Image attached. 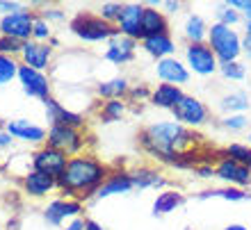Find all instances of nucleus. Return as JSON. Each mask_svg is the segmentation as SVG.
Returning <instances> with one entry per match:
<instances>
[{
    "label": "nucleus",
    "instance_id": "49530a36",
    "mask_svg": "<svg viewBox=\"0 0 251 230\" xmlns=\"http://www.w3.org/2000/svg\"><path fill=\"white\" fill-rule=\"evenodd\" d=\"M162 7H165L167 12H172V14H176L180 9V2L178 0H167V2H162Z\"/></svg>",
    "mask_w": 251,
    "mask_h": 230
},
{
    "label": "nucleus",
    "instance_id": "f704fd0d",
    "mask_svg": "<svg viewBox=\"0 0 251 230\" xmlns=\"http://www.w3.org/2000/svg\"><path fill=\"white\" fill-rule=\"evenodd\" d=\"M121 9H124L121 2H103V5L99 7V16L103 21H107V23L117 25V21H119V16H121Z\"/></svg>",
    "mask_w": 251,
    "mask_h": 230
},
{
    "label": "nucleus",
    "instance_id": "2eb2a0df",
    "mask_svg": "<svg viewBox=\"0 0 251 230\" xmlns=\"http://www.w3.org/2000/svg\"><path fill=\"white\" fill-rule=\"evenodd\" d=\"M55 48L50 44H37V41H25L23 44V53H21L19 62L23 66H30L34 71L46 73L53 64Z\"/></svg>",
    "mask_w": 251,
    "mask_h": 230
},
{
    "label": "nucleus",
    "instance_id": "4c0bfd02",
    "mask_svg": "<svg viewBox=\"0 0 251 230\" xmlns=\"http://www.w3.org/2000/svg\"><path fill=\"white\" fill-rule=\"evenodd\" d=\"M41 19H46L50 25L53 23H64L66 21V12L64 9H60V7H50V5H44V9L39 12Z\"/></svg>",
    "mask_w": 251,
    "mask_h": 230
},
{
    "label": "nucleus",
    "instance_id": "1a4fd4ad",
    "mask_svg": "<svg viewBox=\"0 0 251 230\" xmlns=\"http://www.w3.org/2000/svg\"><path fill=\"white\" fill-rule=\"evenodd\" d=\"M66 164H69V158L62 151H57V148H50L48 144L39 146L30 155V169L32 171L46 173V176H53V178H60L64 173Z\"/></svg>",
    "mask_w": 251,
    "mask_h": 230
},
{
    "label": "nucleus",
    "instance_id": "5701e85b",
    "mask_svg": "<svg viewBox=\"0 0 251 230\" xmlns=\"http://www.w3.org/2000/svg\"><path fill=\"white\" fill-rule=\"evenodd\" d=\"M169 32V23L162 12L155 7H144V16H142V39L149 37H158V34Z\"/></svg>",
    "mask_w": 251,
    "mask_h": 230
},
{
    "label": "nucleus",
    "instance_id": "393cba45",
    "mask_svg": "<svg viewBox=\"0 0 251 230\" xmlns=\"http://www.w3.org/2000/svg\"><path fill=\"white\" fill-rule=\"evenodd\" d=\"M185 203V196L180 194L178 189H165L160 191L155 201H153V217H162V214H169L176 207Z\"/></svg>",
    "mask_w": 251,
    "mask_h": 230
},
{
    "label": "nucleus",
    "instance_id": "c03bdc74",
    "mask_svg": "<svg viewBox=\"0 0 251 230\" xmlns=\"http://www.w3.org/2000/svg\"><path fill=\"white\" fill-rule=\"evenodd\" d=\"M199 178H215V166H194Z\"/></svg>",
    "mask_w": 251,
    "mask_h": 230
},
{
    "label": "nucleus",
    "instance_id": "9d476101",
    "mask_svg": "<svg viewBox=\"0 0 251 230\" xmlns=\"http://www.w3.org/2000/svg\"><path fill=\"white\" fill-rule=\"evenodd\" d=\"M19 85H21V92L25 93L27 98L41 100V103L50 98V92H53V82H50V78L46 73L34 71V69L23 64L19 69Z\"/></svg>",
    "mask_w": 251,
    "mask_h": 230
},
{
    "label": "nucleus",
    "instance_id": "f8f14e48",
    "mask_svg": "<svg viewBox=\"0 0 251 230\" xmlns=\"http://www.w3.org/2000/svg\"><path fill=\"white\" fill-rule=\"evenodd\" d=\"M172 114H174V118H176L180 125H185V128H199V125H203L205 121H208V107L199 98L187 96V93L176 103Z\"/></svg>",
    "mask_w": 251,
    "mask_h": 230
},
{
    "label": "nucleus",
    "instance_id": "2f4dec72",
    "mask_svg": "<svg viewBox=\"0 0 251 230\" xmlns=\"http://www.w3.org/2000/svg\"><path fill=\"white\" fill-rule=\"evenodd\" d=\"M53 39H55L53 25H50L46 19L37 16V21H34V27H32V39H30V41H37V44H50Z\"/></svg>",
    "mask_w": 251,
    "mask_h": 230
},
{
    "label": "nucleus",
    "instance_id": "a211bd4d",
    "mask_svg": "<svg viewBox=\"0 0 251 230\" xmlns=\"http://www.w3.org/2000/svg\"><path fill=\"white\" fill-rule=\"evenodd\" d=\"M155 73L158 78L165 82V85H187L190 82V69L185 66V62H180L178 57H165L160 59L158 66H155Z\"/></svg>",
    "mask_w": 251,
    "mask_h": 230
},
{
    "label": "nucleus",
    "instance_id": "ddd939ff",
    "mask_svg": "<svg viewBox=\"0 0 251 230\" xmlns=\"http://www.w3.org/2000/svg\"><path fill=\"white\" fill-rule=\"evenodd\" d=\"M44 114H46L48 128H50V125H66V128H78V130H85L87 128L85 114L73 112V110L64 107L60 100H55L53 96L48 100H44Z\"/></svg>",
    "mask_w": 251,
    "mask_h": 230
},
{
    "label": "nucleus",
    "instance_id": "6e6552de",
    "mask_svg": "<svg viewBox=\"0 0 251 230\" xmlns=\"http://www.w3.org/2000/svg\"><path fill=\"white\" fill-rule=\"evenodd\" d=\"M185 66L201 78L215 75L219 71V59L215 57L208 44H187L185 46Z\"/></svg>",
    "mask_w": 251,
    "mask_h": 230
},
{
    "label": "nucleus",
    "instance_id": "423d86ee",
    "mask_svg": "<svg viewBox=\"0 0 251 230\" xmlns=\"http://www.w3.org/2000/svg\"><path fill=\"white\" fill-rule=\"evenodd\" d=\"M39 14L34 12L30 5H23L19 12L7 14V16H0V37H9V39H16L21 44L32 39V27L34 21H37Z\"/></svg>",
    "mask_w": 251,
    "mask_h": 230
},
{
    "label": "nucleus",
    "instance_id": "4be33fe9",
    "mask_svg": "<svg viewBox=\"0 0 251 230\" xmlns=\"http://www.w3.org/2000/svg\"><path fill=\"white\" fill-rule=\"evenodd\" d=\"M128 92H130V82H128V78H124V75L103 80V82L96 85V96L103 100H126Z\"/></svg>",
    "mask_w": 251,
    "mask_h": 230
},
{
    "label": "nucleus",
    "instance_id": "c85d7f7f",
    "mask_svg": "<svg viewBox=\"0 0 251 230\" xmlns=\"http://www.w3.org/2000/svg\"><path fill=\"white\" fill-rule=\"evenodd\" d=\"M19 69H21V62L16 57L0 55V87H7L12 85L14 80H19Z\"/></svg>",
    "mask_w": 251,
    "mask_h": 230
},
{
    "label": "nucleus",
    "instance_id": "7c9ffc66",
    "mask_svg": "<svg viewBox=\"0 0 251 230\" xmlns=\"http://www.w3.org/2000/svg\"><path fill=\"white\" fill-rule=\"evenodd\" d=\"M199 198H224V201H247L249 194L238 187H224V189H205L199 194Z\"/></svg>",
    "mask_w": 251,
    "mask_h": 230
},
{
    "label": "nucleus",
    "instance_id": "a18cd8bd",
    "mask_svg": "<svg viewBox=\"0 0 251 230\" xmlns=\"http://www.w3.org/2000/svg\"><path fill=\"white\" fill-rule=\"evenodd\" d=\"M62 230H85V219H73V221H69V224L64 226Z\"/></svg>",
    "mask_w": 251,
    "mask_h": 230
},
{
    "label": "nucleus",
    "instance_id": "de8ad7c7",
    "mask_svg": "<svg viewBox=\"0 0 251 230\" xmlns=\"http://www.w3.org/2000/svg\"><path fill=\"white\" fill-rule=\"evenodd\" d=\"M85 230H105V228H103L99 221H94V219L85 217Z\"/></svg>",
    "mask_w": 251,
    "mask_h": 230
},
{
    "label": "nucleus",
    "instance_id": "a19ab883",
    "mask_svg": "<svg viewBox=\"0 0 251 230\" xmlns=\"http://www.w3.org/2000/svg\"><path fill=\"white\" fill-rule=\"evenodd\" d=\"M126 100H151V92H149V89H146L144 85L130 87V92H128Z\"/></svg>",
    "mask_w": 251,
    "mask_h": 230
},
{
    "label": "nucleus",
    "instance_id": "9b49d317",
    "mask_svg": "<svg viewBox=\"0 0 251 230\" xmlns=\"http://www.w3.org/2000/svg\"><path fill=\"white\" fill-rule=\"evenodd\" d=\"M5 130L14 137V141L32 146H44L48 137V128L34 123L30 118H9V121H5Z\"/></svg>",
    "mask_w": 251,
    "mask_h": 230
},
{
    "label": "nucleus",
    "instance_id": "37998d69",
    "mask_svg": "<svg viewBox=\"0 0 251 230\" xmlns=\"http://www.w3.org/2000/svg\"><path fill=\"white\" fill-rule=\"evenodd\" d=\"M9 148H14V137L5 128H0V151H9Z\"/></svg>",
    "mask_w": 251,
    "mask_h": 230
},
{
    "label": "nucleus",
    "instance_id": "3c124183",
    "mask_svg": "<svg viewBox=\"0 0 251 230\" xmlns=\"http://www.w3.org/2000/svg\"><path fill=\"white\" fill-rule=\"evenodd\" d=\"M0 230H2V226H0Z\"/></svg>",
    "mask_w": 251,
    "mask_h": 230
},
{
    "label": "nucleus",
    "instance_id": "ea45409f",
    "mask_svg": "<svg viewBox=\"0 0 251 230\" xmlns=\"http://www.w3.org/2000/svg\"><path fill=\"white\" fill-rule=\"evenodd\" d=\"M228 5H231L233 9H242V12H245L247 30H251V0H231Z\"/></svg>",
    "mask_w": 251,
    "mask_h": 230
},
{
    "label": "nucleus",
    "instance_id": "f03ea898",
    "mask_svg": "<svg viewBox=\"0 0 251 230\" xmlns=\"http://www.w3.org/2000/svg\"><path fill=\"white\" fill-rule=\"evenodd\" d=\"M110 173H112V169L103 164L96 155L82 153L75 158H69L64 173L57 178V189L62 196L78 198V201L87 203V201H94L99 187L105 183V178Z\"/></svg>",
    "mask_w": 251,
    "mask_h": 230
},
{
    "label": "nucleus",
    "instance_id": "b1692460",
    "mask_svg": "<svg viewBox=\"0 0 251 230\" xmlns=\"http://www.w3.org/2000/svg\"><path fill=\"white\" fill-rule=\"evenodd\" d=\"M185 93L180 92V87H174V85H158L155 89L151 92V105L160 107V110H174L176 103L183 98Z\"/></svg>",
    "mask_w": 251,
    "mask_h": 230
},
{
    "label": "nucleus",
    "instance_id": "412c9836",
    "mask_svg": "<svg viewBox=\"0 0 251 230\" xmlns=\"http://www.w3.org/2000/svg\"><path fill=\"white\" fill-rule=\"evenodd\" d=\"M142 50L146 55H151L153 59H165V57H174V50H176V44H174L172 34H158V37H149V39H142Z\"/></svg>",
    "mask_w": 251,
    "mask_h": 230
},
{
    "label": "nucleus",
    "instance_id": "f3484780",
    "mask_svg": "<svg viewBox=\"0 0 251 230\" xmlns=\"http://www.w3.org/2000/svg\"><path fill=\"white\" fill-rule=\"evenodd\" d=\"M144 7L139 2H128L121 9V16L117 21V30H119L121 37H128V39L142 41V16H144Z\"/></svg>",
    "mask_w": 251,
    "mask_h": 230
},
{
    "label": "nucleus",
    "instance_id": "6ab92c4d",
    "mask_svg": "<svg viewBox=\"0 0 251 230\" xmlns=\"http://www.w3.org/2000/svg\"><path fill=\"white\" fill-rule=\"evenodd\" d=\"M135 50H137V41L128 39V37H114L112 41H107V48L103 53V59H107L110 64L124 66L135 59Z\"/></svg>",
    "mask_w": 251,
    "mask_h": 230
},
{
    "label": "nucleus",
    "instance_id": "4468645a",
    "mask_svg": "<svg viewBox=\"0 0 251 230\" xmlns=\"http://www.w3.org/2000/svg\"><path fill=\"white\" fill-rule=\"evenodd\" d=\"M215 178H219V180L226 183L228 187L245 189V187L251 184V169L224 155V158H219L217 164H215Z\"/></svg>",
    "mask_w": 251,
    "mask_h": 230
},
{
    "label": "nucleus",
    "instance_id": "a878e982",
    "mask_svg": "<svg viewBox=\"0 0 251 230\" xmlns=\"http://www.w3.org/2000/svg\"><path fill=\"white\" fill-rule=\"evenodd\" d=\"M132 184L135 189H151V187H165L167 180L162 178V173L158 169H151V166H139V169H132L130 171Z\"/></svg>",
    "mask_w": 251,
    "mask_h": 230
},
{
    "label": "nucleus",
    "instance_id": "09e8293b",
    "mask_svg": "<svg viewBox=\"0 0 251 230\" xmlns=\"http://www.w3.org/2000/svg\"><path fill=\"white\" fill-rule=\"evenodd\" d=\"M224 230H249V228H245V226H240V224H231V226H226Z\"/></svg>",
    "mask_w": 251,
    "mask_h": 230
},
{
    "label": "nucleus",
    "instance_id": "7ed1b4c3",
    "mask_svg": "<svg viewBox=\"0 0 251 230\" xmlns=\"http://www.w3.org/2000/svg\"><path fill=\"white\" fill-rule=\"evenodd\" d=\"M69 30L75 39H80L82 44H103V41H112L114 37H119L117 25L107 23L99 16V14L89 12H78L69 21Z\"/></svg>",
    "mask_w": 251,
    "mask_h": 230
},
{
    "label": "nucleus",
    "instance_id": "8fccbe9b",
    "mask_svg": "<svg viewBox=\"0 0 251 230\" xmlns=\"http://www.w3.org/2000/svg\"><path fill=\"white\" fill-rule=\"evenodd\" d=\"M249 141H251V135H249Z\"/></svg>",
    "mask_w": 251,
    "mask_h": 230
},
{
    "label": "nucleus",
    "instance_id": "0eeeda50",
    "mask_svg": "<svg viewBox=\"0 0 251 230\" xmlns=\"http://www.w3.org/2000/svg\"><path fill=\"white\" fill-rule=\"evenodd\" d=\"M85 212V203L78 201V198H69V196H60L48 201V205L44 207V221L53 228H64L69 221L73 219H80Z\"/></svg>",
    "mask_w": 251,
    "mask_h": 230
},
{
    "label": "nucleus",
    "instance_id": "72a5a7b5",
    "mask_svg": "<svg viewBox=\"0 0 251 230\" xmlns=\"http://www.w3.org/2000/svg\"><path fill=\"white\" fill-rule=\"evenodd\" d=\"M215 14H217V23H222V25H228V27L238 25L240 21H242V14H240L238 9H233L228 2H226L224 7H219Z\"/></svg>",
    "mask_w": 251,
    "mask_h": 230
},
{
    "label": "nucleus",
    "instance_id": "39448f33",
    "mask_svg": "<svg viewBox=\"0 0 251 230\" xmlns=\"http://www.w3.org/2000/svg\"><path fill=\"white\" fill-rule=\"evenodd\" d=\"M87 132L78 130V128H66V125H50L48 128L46 144L50 148H57L66 155V158H75L82 155L87 148Z\"/></svg>",
    "mask_w": 251,
    "mask_h": 230
},
{
    "label": "nucleus",
    "instance_id": "58836bf2",
    "mask_svg": "<svg viewBox=\"0 0 251 230\" xmlns=\"http://www.w3.org/2000/svg\"><path fill=\"white\" fill-rule=\"evenodd\" d=\"M247 123H249V121H247L245 114H228V116H224V121H222V125L228 128V130H245Z\"/></svg>",
    "mask_w": 251,
    "mask_h": 230
},
{
    "label": "nucleus",
    "instance_id": "e433bc0d",
    "mask_svg": "<svg viewBox=\"0 0 251 230\" xmlns=\"http://www.w3.org/2000/svg\"><path fill=\"white\" fill-rule=\"evenodd\" d=\"M23 53V44L16 39H9V37H0V55H7V57H21Z\"/></svg>",
    "mask_w": 251,
    "mask_h": 230
},
{
    "label": "nucleus",
    "instance_id": "bb28decb",
    "mask_svg": "<svg viewBox=\"0 0 251 230\" xmlns=\"http://www.w3.org/2000/svg\"><path fill=\"white\" fill-rule=\"evenodd\" d=\"M208 23L203 21V16H199V14H190L185 19V25H183V34H185V39L190 44H205L208 39Z\"/></svg>",
    "mask_w": 251,
    "mask_h": 230
},
{
    "label": "nucleus",
    "instance_id": "aec40b11",
    "mask_svg": "<svg viewBox=\"0 0 251 230\" xmlns=\"http://www.w3.org/2000/svg\"><path fill=\"white\" fill-rule=\"evenodd\" d=\"M135 189L132 184V178H130V171H112L110 176L105 178V183L99 187L94 201H103V198H110V196H119V194H128V191Z\"/></svg>",
    "mask_w": 251,
    "mask_h": 230
},
{
    "label": "nucleus",
    "instance_id": "473e14b6",
    "mask_svg": "<svg viewBox=\"0 0 251 230\" xmlns=\"http://www.w3.org/2000/svg\"><path fill=\"white\" fill-rule=\"evenodd\" d=\"M224 155L251 169V146H247V144H231L224 151Z\"/></svg>",
    "mask_w": 251,
    "mask_h": 230
},
{
    "label": "nucleus",
    "instance_id": "dca6fc26",
    "mask_svg": "<svg viewBox=\"0 0 251 230\" xmlns=\"http://www.w3.org/2000/svg\"><path fill=\"white\" fill-rule=\"evenodd\" d=\"M21 191H23L27 198H46L48 194L60 191V189H57V178L27 169V171L21 176Z\"/></svg>",
    "mask_w": 251,
    "mask_h": 230
},
{
    "label": "nucleus",
    "instance_id": "f257e3e1",
    "mask_svg": "<svg viewBox=\"0 0 251 230\" xmlns=\"http://www.w3.org/2000/svg\"><path fill=\"white\" fill-rule=\"evenodd\" d=\"M199 135L180 125L178 121H158L146 125L139 132V146L149 155L158 158L165 164L174 166H190L192 164V148L199 144Z\"/></svg>",
    "mask_w": 251,
    "mask_h": 230
},
{
    "label": "nucleus",
    "instance_id": "79ce46f5",
    "mask_svg": "<svg viewBox=\"0 0 251 230\" xmlns=\"http://www.w3.org/2000/svg\"><path fill=\"white\" fill-rule=\"evenodd\" d=\"M21 2H16V0H0V16H7V14H14L21 9Z\"/></svg>",
    "mask_w": 251,
    "mask_h": 230
},
{
    "label": "nucleus",
    "instance_id": "20e7f679",
    "mask_svg": "<svg viewBox=\"0 0 251 230\" xmlns=\"http://www.w3.org/2000/svg\"><path fill=\"white\" fill-rule=\"evenodd\" d=\"M205 44L212 48V53L219 59V64L238 62V57L242 55V39H240V34L233 27L222 25V23H212L210 25Z\"/></svg>",
    "mask_w": 251,
    "mask_h": 230
},
{
    "label": "nucleus",
    "instance_id": "cd10ccee",
    "mask_svg": "<svg viewBox=\"0 0 251 230\" xmlns=\"http://www.w3.org/2000/svg\"><path fill=\"white\" fill-rule=\"evenodd\" d=\"M128 110V103L126 100H103L99 107V118L100 123H114V121H121Z\"/></svg>",
    "mask_w": 251,
    "mask_h": 230
},
{
    "label": "nucleus",
    "instance_id": "c9c22d12",
    "mask_svg": "<svg viewBox=\"0 0 251 230\" xmlns=\"http://www.w3.org/2000/svg\"><path fill=\"white\" fill-rule=\"evenodd\" d=\"M219 73L224 75L226 80H245L247 75V69L245 64H240V62H228V64H219Z\"/></svg>",
    "mask_w": 251,
    "mask_h": 230
},
{
    "label": "nucleus",
    "instance_id": "c756f323",
    "mask_svg": "<svg viewBox=\"0 0 251 230\" xmlns=\"http://www.w3.org/2000/svg\"><path fill=\"white\" fill-rule=\"evenodd\" d=\"M219 107L228 114H242L247 107H249V96H247L245 92H233V93H228V96L222 98Z\"/></svg>",
    "mask_w": 251,
    "mask_h": 230
}]
</instances>
